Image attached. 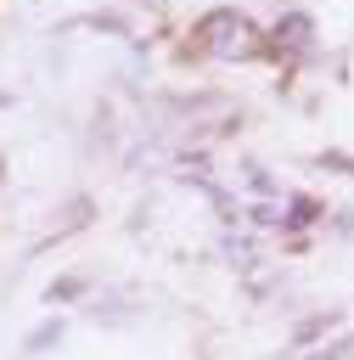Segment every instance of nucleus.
<instances>
[{"mask_svg": "<svg viewBox=\"0 0 354 360\" xmlns=\"http://www.w3.org/2000/svg\"><path fill=\"white\" fill-rule=\"evenodd\" d=\"M197 51L214 56V62H253V56L264 51V39H258V28H253L242 11L219 6V11H208V17L197 22Z\"/></svg>", "mask_w": 354, "mask_h": 360, "instance_id": "obj_1", "label": "nucleus"}, {"mask_svg": "<svg viewBox=\"0 0 354 360\" xmlns=\"http://www.w3.org/2000/svg\"><path fill=\"white\" fill-rule=\"evenodd\" d=\"M320 360H326V349H320ZM332 360H348V354H343V349H332Z\"/></svg>", "mask_w": 354, "mask_h": 360, "instance_id": "obj_3", "label": "nucleus"}, {"mask_svg": "<svg viewBox=\"0 0 354 360\" xmlns=\"http://www.w3.org/2000/svg\"><path fill=\"white\" fill-rule=\"evenodd\" d=\"M309 34H315V22H309V17H287V22H275V39H281L287 51H303V45H309Z\"/></svg>", "mask_w": 354, "mask_h": 360, "instance_id": "obj_2", "label": "nucleus"}]
</instances>
